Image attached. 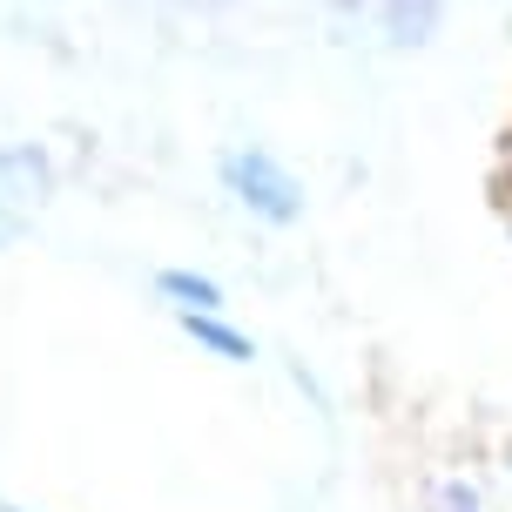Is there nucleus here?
Listing matches in <instances>:
<instances>
[{"label": "nucleus", "mask_w": 512, "mask_h": 512, "mask_svg": "<svg viewBox=\"0 0 512 512\" xmlns=\"http://www.w3.org/2000/svg\"><path fill=\"white\" fill-rule=\"evenodd\" d=\"M0 236H7V223H0Z\"/></svg>", "instance_id": "7"}, {"label": "nucleus", "mask_w": 512, "mask_h": 512, "mask_svg": "<svg viewBox=\"0 0 512 512\" xmlns=\"http://www.w3.org/2000/svg\"><path fill=\"white\" fill-rule=\"evenodd\" d=\"M445 512H479V492L472 486H445Z\"/></svg>", "instance_id": "5"}, {"label": "nucleus", "mask_w": 512, "mask_h": 512, "mask_svg": "<svg viewBox=\"0 0 512 512\" xmlns=\"http://www.w3.org/2000/svg\"><path fill=\"white\" fill-rule=\"evenodd\" d=\"M182 331L196 337L209 358H223V364H250V358H256V344H250L243 331H230L223 317H182Z\"/></svg>", "instance_id": "3"}, {"label": "nucleus", "mask_w": 512, "mask_h": 512, "mask_svg": "<svg viewBox=\"0 0 512 512\" xmlns=\"http://www.w3.org/2000/svg\"><path fill=\"white\" fill-rule=\"evenodd\" d=\"M223 182H230V189L256 209V216H263V223H297V209H304V189L283 176L263 149H236L230 162H223Z\"/></svg>", "instance_id": "1"}, {"label": "nucleus", "mask_w": 512, "mask_h": 512, "mask_svg": "<svg viewBox=\"0 0 512 512\" xmlns=\"http://www.w3.org/2000/svg\"><path fill=\"white\" fill-rule=\"evenodd\" d=\"M155 290H162L182 317H216V310H223V283H216V277H196V270H162V277H155Z\"/></svg>", "instance_id": "2"}, {"label": "nucleus", "mask_w": 512, "mask_h": 512, "mask_svg": "<svg viewBox=\"0 0 512 512\" xmlns=\"http://www.w3.org/2000/svg\"><path fill=\"white\" fill-rule=\"evenodd\" d=\"M34 189H48L41 149H0V196H34Z\"/></svg>", "instance_id": "4"}, {"label": "nucleus", "mask_w": 512, "mask_h": 512, "mask_svg": "<svg viewBox=\"0 0 512 512\" xmlns=\"http://www.w3.org/2000/svg\"><path fill=\"white\" fill-rule=\"evenodd\" d=\"M0 512H21V506H0Z\"/></svg>", "instance_id": "6"}]
</instances>
